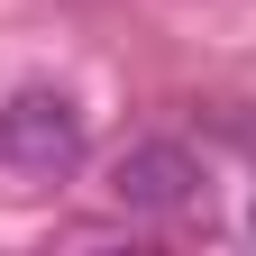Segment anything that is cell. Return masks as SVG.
<instances>
[{
    "instance_id": "obj_1",
    "label": "cell",
    "mask_w": 256,
    "mask_h": 256,
    "mask_svg": "<svg viewBox=\"0 0 256 256\" xmlns=\"http://www.w3.org/2000/svg\"><path fill=\"white\" fill-rule=\"evenodd\" d=\"M82 146H92V128H82V101L74 92H55V82H28L0 101V165L28 174V183H64L82 165Z\"/></svg>"
},
{
    "instance_id": "obj_2",
    "label": "cell",
    "mask_w": 256,
    "mask_h": 256,
    "mask_svg": "<svg viewBox=\"0 0 256 256\" xmlns=\"http://www.w3.org/2000/svg\"><path fill=\"white\" fill-rule=\"evenodd\" d=\"M202 156H192L183 138H138V146H119L110 156V202L119 210H146V220H174L202 202Z\"/></svg>"
}]
</instances>
